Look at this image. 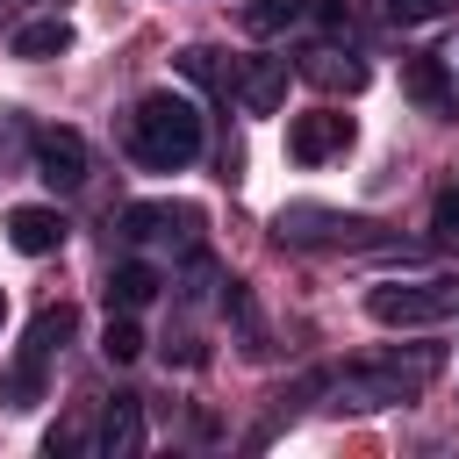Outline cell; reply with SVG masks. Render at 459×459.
<instances>
[{
  "instance_id": "1",
  "label": "cell",
  "mask_w": 459,
  "mask_h": 459,
  "mask_svg": "<svg viewBox=\"0 0 459 459\" xmlns=\"http://www.w3.org/2000/svg\"><path fill=\"white\" fill-rule=\"evenodd\" d=\"M201 143H208V129H201V108H194L186 93H143V100H136V115H129V151H136V165L179 172V165L201 158Z\"/></svg>"
},
{
  "instance_id": "2",
  "label": "cell",
  "mask_w": 459,
  "mask_h": 459,
  "mask_svg": "<svg viewBox=\"0 0 459 459\" xmlns=\"http://www.w3.org/2000/svg\"><path fill=\"white\" fill-rule=\"evenodd\" d=\"M445 351L437 344H416V351H387V359H366V366H344L337 373V402L344 409H387V402H416L430 380H437Z\"/></svg>"
},
{
  "instance_id": "3",
  "label": "cell",
  "mask_w": 459,
  "mask_h": 459,
  "mask_svg": "<svg viewBox=\"0 0 459 459\" xmlns=\"http://www.w3.org/2000/svg\"><path fill=\"white\" fill-rule=\"evenodd\" d=\"M273 237L280 244H316V251H366V244H380V222L373 215H337V208H316V201H287L273 215Z\"/></svg>"
},
{
  "instance_id": "4",
  "label": "cell",
  "mask_w": 459,
  "mask_h": 459,
  "mask_svg": "<svg viewBox=\"0 0 459 459\" xmlns=\"http://www.w3.org/2000/svg\"><path fill=\"white\" fill-rule=\"evenodd\" d=\"M366 316L380 330H430L459 316V280H409V287H373Z\"/></svg>"
},
{
  "instance_id": "5",
  "label": "cell",
  "mask_w": 459,
  "mask_h": 459,
  "mask_svg": "<svg viewBox=\"0 0 459 459\" xmlns=\"http://www.w3.org/2000/svg\"><path fill=\"white\" fill-rule=\"evenodd\" d=\"M194 230H201V208L194 201H136V208H122V237H136V244H194Z\"/></svg>"
},
{
  "instance_id": "6",
  "label": "cell",
  "mask_w": 459,
  "mask_h": 459,
  "mask_svg": "<svg viewBox=\"0 0 459 459\" xmlns=\"http://www.w3.org/2000/svg\"><path fill=\"white\" fill-rule=\"evenodd\" d=\"M344 143H351V115H337V108H316V115H294L287 122V158L294 165H323Z\"/></svg>"
},
{
  "instance_id": "7",
  "label": "cell",
  "mask_w": 459,
  "mask_h": 459,
  "mask_svg": "<svg viewBox=\"0 0 459 459\" xmlns=\"http://www.w3.org/2000/svg\"><path fill=\"white\" fill-rule=\"evenodd\" d=\"M36 179H43L50 194L86 186V136H79V129H43V136H36Z\"/></svg>"
},
{
  "instance_id": "8",
  "label": "cell",
  "mask_w": 459,
  "mask_h": 459,
  "mask_svg": "<svg viewBox=\"0 0 459 459\" xmlns=\"http://www.w3.org/2000/svg\"><path fill=\"white\" fill-rule=\"evenodd\" d=\"M237 100L251 115H273L287 100V57H244L237 65Z\"/></svg>"
},
{
  "instance_id": "9",
  "label": "cell",
  "mask_w": 459,
  "mask_h": 459,
  "mask_svg": "<svg viewBox=\"0 0 459 459\" xmlns=\"http://www.w3.org/2000/svg\"><path fill=\"white\" fill-rule=\"evenodd\" d=\"M100 452H108V459H136V452H143V402H136V394H115V402L100 409Z\"/></svg>"
},
{
  "instance_id": "10",
  "label": "cell",
  "mask_w": 459,
  "mask_h": 459,
  "mask_svg": "<svg viewBox=\"0 0 459 459\" xmlns=\"http://www.w3.org/2000/svg\"><path fill=\"white\" fill-rule=\"evenodd\" d=\"M402 86H409L423 108H459V86H452V72H445V57H437V50L402 57Z\"/></svg>"
},
{
  "instance_id": "11",
  "label": "cell",
  "mask_w": 459,
  "mask_h": 459,
  "mask_svg": "<svg viewBox=\"0 0 459 459\" xmlns=\"http://www.w3.org/2000/svg\"><path fill=\"white\" fill-rule=\"evenodd\" d=\"M7 244L29 251V258H43V251L65 244V215H57V208H14V215H7Z\"/></svg>"
},
{
  "instance_id": "12",
  "label": "cell",
  "mask_w": 459,
  "mask_h": 459,
  "mask_svg": "<svg viewBox=\"0 0 459 459\" xmlns=\"http://www.w3.org/2000/svg\"><path fill=\"white\" fill-rule=\"evenodd\" d=\"M14 57H29V65H43V57H65L72 50V22L65 14H36V22H22L14 29V43H7Z\"/></svg>"
},
{
  "instance_id": "13",
  "label": "cell",
  "mask_w": 459,
  "mask_h": 459,
  "mask_svg": "<svg viewBox=\"0 0 459 459\" xmlns=\"http://www.w3.org/2000/svg\"><path fill=\"white\" fill-rule=\"evenodd\" d=\"M165 280H158V265H143V258H129V265H115L108 273V308H122V316H136L151 294H158Z\"/></svg>"
},
{
  "instance_id": "14",
  "label": "cell",
  "mask_w": 459,
  "mask_h": 459,
  "mask_svg": "<svg viewBox=\"0 0 459 459\" xmlns=\"http://www.w3.org/2000/svg\"><path fill=\"white\" fill-rule=\"evenodd\" d=\"M301 72H308L323 93H359V86H366V65H359V57H344V50H308V57H301Z\"/></svg>"
},
{
  "instance_id": "15",
  "label": "cell",
  "mask_w": 459,
  "mask_h": 459,
  "mask_svg": "<svg viewBox=\"0 0 459 459\" xmlns=\"http://www.w3.org/2000/svg\"><path fill=\"white\" fill-rule=\"evenodd\" d=\"M172 65H179L194 86H208V93H237V65H222V50H201V43H194V50H179Z\"/></svg>"
},
{
  "instance_id": "16",
  "label": "cell",
  "mask_w": 459,
  "mask_h": 459,
  "mask_svg": "<svg viewBox=\"0 0 459 459\" xmlns=\"http://www.w3.org/2000/svg\"><path fill=\"white\" fill-rule=\"evenodd\" d=\"M43 366H50V359H36V351H22V359H14L7 373H0V402H7V409H29V402L43 394Z\"/></svg>"
},
{
  "instance_id": "17",
  "label": "cell",
  "mask_w": 459,
  "mask_h": 459,
  "mask_svg": "<svg viewBox=\"0 0 459 459\" xmlns=\"http://www.w3.org/2000/svg\"><path fill=\"white\" fill-rule=\"evenodd\" d=\"M72 330H79V316H72V308L57 301V308H43V316L29 323V344H22V351H36V359H50V351H65V337H72Z\"/></svg>"
},
{
  "instance_id": "18",
  "label": "cell",
  "mask_w": 459,
  "mask_h": 459,
  "mask_svg": "<svg viewBox=\"0 0 459 459\" xmlns=\"http://www.w3.org/2000/svg\"><path fill=\"white\" fill-rule=\"evenodd\" d=\"M308 14V0H244V29L251 36H280V29H294Z\"/></svg>"
},
{
  "instance_id": "19",
  "label": "cell",
  "mask_w": 459,
  "mask_h": 459,
  "mask_svg": "<svg viewBox=\"0 0 459 459\" xmlns=\"http://www.w3.org/2000/svg\"><path fill=\"white\" fill-rule=\"evenodd\" d=\"M100 359H108V366H129V359H143V330H136L122 308H108V330H100Z\"/></svg>"
},
{
  "instance_id": "20",
  "label": "cell",
  "mask_w": 459,
  "mask_h": 459,
  "mask_svg": "<svg viewBox=\"0 0 459 459\" xmlns=\"http://www.w3.org/2000/svg\"><path fill=\"white\" fill-rule=\"evenodd\" d=\"M459 0H394V22L409 29V22H437V14H452Z\"/></svg>"
},
{
  "instance_id": "21",
  "label": "cell",
  "mask_w": 459,
  "mask_h": 459,
  "mask_svg": "<svg viewBox=\"0 0 459 459\" xmlns=\"http://www.w3.org/2000/svg\"><path fill=\"white\" fill-rule=\"evenodd\" d=\"M430 222H437V237H459V186L437 194V215H430Z\"/></svg>"
},
{
  "instance_id": "22",
  "label": "cell",
  "mask_w": 459,
  "mask_h": 459,
  "mask_svg": "<svg viewBox=\"0 0 459 459\" xmlns=\"http://www.w3.org/2000/svg\"><path fill=\"white\" fill-rule=\"evenodd\" d=\"M323 29H351V0H308Z\"/></svg>"
},
{
  "instance_id": "23",
  "label": "cell",
  "mask_w": 459,
  "mask_h": 459,
  "mask_svg": "<svg viewBox=\"0 0 459 459\" xmlns=\"http://www.w3.org/2000/svg\"><path fill=\"white\" fill-rule=\"evenodd\" d=\"M14 151H22V115H7V108H0V165H7Z\"/></svg>"
},
{
  "instance_id": "24",
  "label": "cell",
  "mask_w": 459,
  "mask_h": 459,
  "mask_svg": "<svg viewBox=\"0 0 459 459\" xmlns=\"http://www.w3.org/2000/svg\"><path fill=\"white\" fill-rule=\"evenodd\" d=\"M437 57H445V72H452V86H459V36H452V43L437 50Z\"/></svg>"
},
{
  "instance_id": "25",
  "label": "cell",
  "mask_w": 459,
  "mask_h": 459,
  "mask_svg": "<svg viewBox=\"0 0 459 459\" xmlns=\"http://www.w3.org/2000/svg\"><path fill=\"white\" fill-rule=\"evenodd\" d=\"M0 323H7V287H0Z\"/></svg>"
}]
</instances>
